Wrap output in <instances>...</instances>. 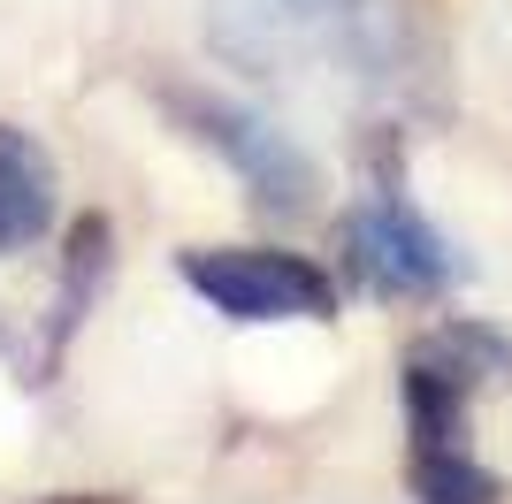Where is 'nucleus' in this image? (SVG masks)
I'll use <instances>...</instances> for the list:
<instances>
[{
	"label": "nucleus",
	"mask_w": 512,
	"mask_h": 504,
	"mask_svg": "<svg viewBox=\"0 0 512 504\" xmlns=\"http://www.w3.org/2000/svg\"><path fill=\"white\" fill-rule=\"evenodd\" d=\"M406 359H421V367L451 375L459 390H482V382H505L512 375V344L497 329H482V321H444V329H428Z\"/></svg>",
	"instance_id": "obj_5"
},
{
	"label": "nucleus",
	"mask_w": 512,
	"mask_h": 504,
	"mask_svg": "<svg viewBox=\"0 0 512 504\" xmlns=\"http://www.w3.org/2000/svg\"><path fill=\"white\" fill-rule=\"evenodd\" d=\"M169 107L184 115V130H192L199 146L222 153V161L245 176V191H253L268 214H306V207L321 199L314 153H306L299 138H283L276 123H260L253 107L214 100V92H169Z\"/></svg>",
	"instance_id": "obj_2"
},
{
	"label": "nucleus",
	"mask_w": 512,
	"mask_h": 504,
	"mask_svg": "<svg viewBox=\"0 0 512 504\" xmlns=\"http://www.w3.org/2000/svg\"><path fill=\"white\" fill-rule=\"evenodd\" d=\"M39 504H130V497H115V489H62V497H39Z\"/></svg>",
	"instance_id": "obj_8"
},
{
	"label": "nucleus",
	"mask_w": 512,
	"mask_h": 504,
	"mask_svg": "<svg viewBox=\"0 0 512 504\" xmlns=\"http://www.w3.org/2000/svg\"><path fill=\"white\" fill-rule=\"evenodd\" d=\"M406 482H413V504H505V482L467 443H413Z\"/></svg>",
	"instance_id": "obj_6"
},
{
	"label": "nucleus",
	"mask_w": 512,
	"mask_h": 504,
	"mask_svg": "<svg viewBox=\"0 0 512 504\" xmlns=\"http://www.w3.org/2000/svg\"><path fill=\"white\" fill-rule=\"evenodd\" d=\"M344 245H352V268L360 283H375L383 298H436L444 283H459V260L436 230H428L413 199L398 191V176L383 168V184L352 222H344Z\"/></svg>",
	"instance_id": "obj_3"
},
{
	"label": "nucleus",
	"mask_w": 512,
	"mask_h": 504,
	"mask_svg": "<svg viewBox=\"0 0 512 504\" xmlns=\"http://www.w3.org/2000/svg\"><path fill=\"white\" fill-rule=\"evenodd\" d=\"M107 252H115V230H107V214H85L77 230H69V252H62V298H54V352L69 344V329L85 321V306L100 298L107 283Z\"/></svg>",
	"instance_id": "obj_7"
},
{
	"label": "nucleus",
	"mask_w": 512,
	"mask_h": 504,
	"mask_svg": "<svg viewBox=\"0 0 512 504\" xmlns=\"http://www.w3.org/2000/svg\"><path fill=\"white\" fill-rule=\"evenodd\" d=\"M176 275L207 298L222 321H329L337 314V283L276 245H192L176 252Z\"/></svg>",
	"instance_id": "obj_1"
},
{
	"label": "nucleus",
	"mask_w": 512,
	"mask_h": 504,
	"mask_svg": "<svg viewBox=\"0 0 512 504\" xmlns=\"http://www.w3.org/2000/svg\"><path fill=\"white\" fill-rule=\"evenodd\" d=\"M54 230V153L23 123H0V260L31 252Z\"/></svg>",
	"instance_id": "obj_4"
}]
</instances>
